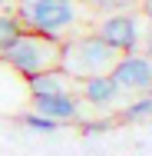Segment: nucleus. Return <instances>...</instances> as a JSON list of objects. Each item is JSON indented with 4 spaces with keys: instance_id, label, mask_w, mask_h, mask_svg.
Wrapping results in <instances>:
<instances>
[{
    "instance_id": "nucleus-1",
    "label": "nucleus",
    "mask_w": 152,
    "mask_h": 156,
    "mask_svg": "<svg viewBox=\"0 0 152 156\" xmlns=\"http://www.w3.org/2000/svg\"><path fill=\"white\" fill-rule=\"evenodd\" d=\"M119 50H113L99 33H86L79 40H69L60 47V66L73 80H90L99 73H113V66L119 63Z\"/></svg>"
},
{
    "instance_id": "nucleus-2",
    "label": "nucleus",
    "mask_w": 152,
    "mask_h": 156,
    "mask_svg": "<svg viewBox=\"0 0 152 156\" xmlns=\"http://www.w3.org/2000/svg\"><path fill=\"white\" fill-rule=\"evenodd\" d=\"M13 13L20 17V23L30 33L60 40V43L76 23V3L73 0H17Z\"/></svg>"
},
{
    "instance_id": "nucleus-3",
    "label": "nucleus",
    "mask_w": 152,
    "mask_h": 156,
    "mask_svg": "<svg viewBox=\"0 0 152 156\" xmlns=\"http://www.w3.org/2000/svg\"><path fill=\"white\" fill-rule=\"evenodd\" d=\"M60 47H63L60 40H50V37H40V33L27 30L10 50L0 53V63H7L23 80H30L36 73H46V70L60 66Z\"/></svg>"
},
{
    "instance_id": "nucleus-4",
    "label": "nucleus",
    "mask_w": 152,
    "mask_h": 156,
    "mask_svg": "<svg viewBox=\"0 0 152 156\" xmlns=\"http://www.w3.org/2000/svg\"><path fill=\"white\" fill-rule=\"evenodd\" d=\"M96 33L113 47V50H119V53H136V47H139V40H142V27H139V20L132 17V13H109Z\"/></svg>"
},
{
    "instance_id": "nucleus-5",
    "label": "nucleus",
    "mask_w": 152,
    "mask_h": 156,
    "mask_svg": "<svg viewBox=\"0 0 152 156\" xmlns=\"http://www.w3.org/2000/svg\"><path fill=\"white\" fill-rule=\"evenodd\" d=\"M113 80L119 83L122 93H149L152 87V57L146 53H122L113 66Z\"/></svg>"
},
{
    "instance_id": "nucleus-6",
    "label": "nucleus",
    "mask_w": 152,
    "mask_h": 156,
    "mask_svg": "<svg viewBox=\"0 0 152 156\" xmlns=\"http://www.w3.org/2000/svg\"><path fill=\"white\" fill-rule=\"evenodd\" d=\"M30 106L36 113L56 120L60 126L83 123V96H76L73 90L69 93H50V96H30Z\"/></svg>"
},
{
    "instance_id": "nucleus-7",
    "label": "nucleus",
    "mask_w": 152,
    "mask_h": 156,
    "mask_svg": "<svg viewBox=\"0 0 152 156\" xmlns=\"http://www.w3.org/2000/svg\"><path fill=\"white\" fill-rule=\"evenodd\" d=\"M79 96L90 106H113L122 96V90H119V83L113 80V73H99V76H90V80L79 83Z\"/></svg>"
},
{
    "instance_id": "nucleus-8",
    "label": "nucleus",
    "mask_w": 152,
    "mask_h": 156,
    "mask_svg": "<svg viewBox=\"0 0 152 156\" xmlns=\"http://www.w3.org/2000/svg\"><path fill=\"white\" fill-rule=\"evenodd\" d=\"M27 90H30V96L69 93V90H73V76H69L63 66H56V70H46V73H36V76H30V80H27Z\"/></svg>"
},
{
    "instance_id": "nucleus-9",
    "label": "nucleus",
    "mask_w": 152,
    "mask_h": 156,
    "mask_svg": "<svg viewBox=\"0 0 152 156\" xmlns=\"http://www.w3.org/2000/svg\"><path fill=\"white\" fill-rule=\"evenodd\" d=\"M23 33H27V27L20 23V17H17L13 10H3V13H0V53L10 50Z\"/></svg>"
},
{
    "instance_id": "nucleus-10",
    "label": "nucleus",
    "mask_w": 152,
    "mask_h": 156,
    "mask_svg": "<svg viewBox=\"0 0 152 156\" xmlns=\"http://www.w3.org/2000/svg\"><path fill=\"white\" fill-rule=\"evenodd\" d=\"M119 123H142V120H152V96H139V100H132L129 106H122L119 116H116Z\"/></svg>"
},
{
    "instance_id": "nucleus-11",
    "label": "nucleus",
    "mask_w": 152,
    "mask_h": 156,
    "mask_svg": "<svg viewBox=\"0 0 152 156\" xmlns=\"http://www.w3.org/2000/svg\"><path fill=\"white\" fill-rule=\"evenodd\" d=\"M20 123L27 126V129H33V133H60V123H56V120H50V116H43V113H36V110L23 113Z\"/></svg>"
},
{
    "instance_id": "nucleus-12",
    "label": "nucleus",
    "mask_w": 152,
    "mask_h": 156,
    "mask_svg": "<svg viewBox=\"0 0 152 156\" xmlns=\"http://www.w3.org/2000/svg\"><path fill=\"white\" fill-rule=\"evenodd\" d=\"M99 13H129V7L136 0H90Z\"/></svg>"
},
{
    "instance_id": "nucleus-13",
    "label": "nucleus",
    "mask_w": 152,
    "mask_h": 156,
    "mask_svg": "<svg viewBox=\"0 0 152 156\" xmlns=\"http://www.w3.org/2000/svg\"><path fill=\"white\" fill-rule=\"evenodd\" d=\"M116 120H90V123H83V133L86 136H99V133H109Z\"/></svg>"
},
{
    "instance_id": "nucleus-14",
    "label": "nucleus",
    "mask_w": 152,
    "mask_h": 156,
    "mask_svg": "<svg viewBox=\"0 0 152 156\" xmlns=\"http://www.w3.org/2000/svg\"><path fill=\"white\" fill-rule=\"evenodd\" d=\"M139 3H142V13L152 20V0H139Z\"/></svg>"
},
{
    "instance_id": "nucleus-15",
    "label": "nucleus",
    "mask_w": 152,
    "mask_h": 156,
    "mask_svg": "<svg viewBox=\"0 0 152 156\" xmlns=\"http://www.w3.org/2000/svg\"><path fill=\"white\" fill-rule=\"evenodd\" d=\"M13 7H17V0H0V13L3 10H13Z\"/></svg>"
},
{
    "instance_id": "nucleus-16",
    "label": "nucleus",
    "mask_w": 152,
    "mask_h": 156,
    "mask_svg": "<svg viewBox=\"0 0 152 156\" xmlns=\"http://www.w3.org/2000/svg\"><path fill=\"white\" fill-rule=\"evenodd\" d=\"M149 96H152V87H149Z\"/></svg>"
},
{
    "instance_id": "nucleus-17",
    "label": "nucleus",
    "mask_w": 152,
    "mask_h": 156,
    "mask_svg": "<svg viewBox=\"0 0 152 156\" xmlns=\"http://www.w3.org/2000/svg\"><path fill=\"white\" fill-rule=\"evenodd\" d=\"M73 3H76V0H73Z\"/></svg>"
}]
</instances>
